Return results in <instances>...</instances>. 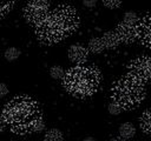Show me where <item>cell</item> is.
Returning <instances> with one entry per match:
<instances>
[{
	"instance_id": "25",
	"label": "cell",
	"mask_w": 151,
	"mask_h": 141,
	"mask_svg": "<svg viewBox=\"0 0 151 141\" xmlns=\"http://www.w3.org/2000/svg\"><path fill=\"white\" fill-rule=\"evenodd\" d=\"M5 125H6V120H5L4 115H0V133L5 129Z\"/></svg>"
},
{
	"instance_id": "17",
	"label": "cell",
	"mask_w": 151,
	"mask_h": 141,
	"mask_svg": "<svg viewBox=\"0 0 151 141\" xmlns=\"http://www.w3.org/2000/svg\"><path fill=\"white\" fill-rule=\"evenodd\" d=\"M19 55H20V51H19L18 48H15V47H9V48H7V49L5 51V58H6V60H8V61H14V60H17V59L19 58Z\"/></svg>"
},
{
	"instance_id": "5",
	"label": "cell",
	"mask_w": 151,
	"mask_h": 141,
	"mask_svg": "<svg viewBox=\"0 0 151 141\" xmlns=\"http://www.w3.org/2000/svg\"><path fill=\"white\" fill-rule=\"evenodd\" d=\"M35 34L42 43H47V45L59 42L66 36V34L55 24V21L51 18V15H48L44 21H41L39 25L35 26Z\"/></svg>"
},
{
	"instance_id": "24",
	"label": "cell",
	"mask_w": 151,
	"mask_h": 141,
	"mask_svg": "<svg viewBox=\"0 0 151 141\" xmlns=\"http://www.w3.org/2000/svg\"><path fill=\"white\" fill-rule=\"evenodd\" d=\"M83 4H84V6L91 8V7H94L96 6L97 0H83Z\"/></svg>"
},
{
	"instance_id": "18",
	"label": "cell",
	"mask_w": 151,
	"mask_h": 141,
	"mask_svg": "<svg viewBox=\"0 0 151 141\" xmlns=\"http://www.w3.org/2000/svg\"><path fill=\"white\" fill-rule=\"evenodd\" d=\"M138 16L134 12H126L124 18H123V21L129 24V25H137L138 24Z\"/></svg>"
},
{
	"instance_id": "6",
	"label": "cell",
	"mask_w": 151,
	"mask_h": 141,
	"mask_svg": "<svg viewBox=\"0 0 151 141\" xmlns=\"http://www.w3.org/2000/svg\"><path fill=\"white\" fill-rule=\"evenodd\" d=\"M127 75L142 83L151 81V58L139 56L132 60L127 67Z\"/></svg>"
},
{
	"instance_id": "16",
	"label": "cell",
	"mask_w": 151,
	"mask_h": 141,
	"mask_svg": "<svg viewBox=\"0 0 151 141\" xmlns=\"http://www.w3.org/2000/svg\"><path fill=\"white\" fill-rule=\"evenodd\" d=\"M44 139H45V140H51V141H60V140L64 139V136H63V133H61L59 129L52 128V129H50V130L45 134V137H44Z\"/></svg>"
},
{
	"instance_id": "21",
	"label": "cell",
	"mask_w": 151,
	"mask_h": 141,
	"mask_svg": "<svg viewBox=\"0 0 151 141\" xmlns=\"http://www.w3.org/2000/svg\"><path fill=\"white\" fill-rule=\"evenodd\" d=\"M122 110H123L122 106H120L118 102H116V101H112V102L109 105V112H110V114H112V115H118V114H120Z\"/></svg>"
},
{
	"instance_id": "14",
	"label": "cell",
	"mask_w": 151,
	"mask_h": 141,
	"mask_svg": "<svg viewBox=\"0 0 151 141\" xmlns=\"http://www.w3.org/2000/svg\"><path fill=\"white\" fill-rule=\"evenodd\" d=\"M104 49H105V47H104V43H103L101 38H92L88 41V51L90 52H92L94 54H99Z\"/></svg>"
},
{
	"instance_id": "23",
	"label": "cell",
	"mask_w": 151,
	"mask_h": 141,
	"mask_svg": "<svg viewBox=\"0 0 151 141\" xmlns=\"http://www.w3.org/2000/svg\"><path fill=\"white\" fill-rule=\"evenodd\" d=\"M7 93H8V88H7V86H6L5 83H0V99L4 98V96H6Z\"/></svg>"
},
{
	"instance_id": "10",
	"label": "cell",
	"mask_w": 151,
	"mask_h": 141,
	"mask_svg": "<svg viewBox=\"0 0 151 141\" xmlns=\"http://www.w3.org/2000/svg\"><path fill=\"white\" fill-rule=\"evenodd\" d=\"M88 55L87 49L81 45H72L68 48V58L74 63H83L86 61Z\"/></svg>"
},
{
	"instance_id": "2",
	"label": "cell",
	"mask_w": 151,
	"mask_h": 141,
	"mask_svg": "<svg viewBox=\"0 0 151 141\" xmlns=\"http://www.w3.org/2000/svg\"><path fill=\"white\" fill-rule=\"evenodd\" d=\"M39 114L37 105L31 98L17 96L5 106L2 115L6 122L13 125L18 132H29L31 122Z\"/></svg>"
},
{
	"instance_id": "12",
	"label": "cell",
	"mask_w": 151,
	"mask_h": 141,
	"mask_svg": "<svg viewBox=\"0 0 151 141\" xmlns=\"http://www.w3.org/2000/svg\"><path fill=\"white\" fill-rule=\"evenodd\" d=\"M139 123H140V128L142 130L150 135L151 136V109H147L145 110L142 116H140V120H139Z\"/></svg>"
},
{
	"instance_id": "20",
	"label": "cell",
	"mask_w": 151,
	"mask_h": 141,
	"mask_svg": "<svg viewBox=\"0 0 151 141\" xmlns=\"http://www.w3.org/2000/svg\"><path fill=\"white\" fill-rule=\"evenodd\" d=\"M13 6V0H0V16L5 15Z\"/></svg>"
},
{
	"instance_id": "9",
	"label": "cell",
	"mask_w": 151,
	"mask_h": 141,
	"mask_svg": "<svg viewBox=\"0 0 151 141\" xmlns=\"http://www.w3.org/2000/svg\"><path fill=\"white\" fill-rule=\"evenodd\" d=\"M138 39L143 45L151 48V13H147L143 19L138 20L137 24Z\"/></svg>"
},
{
	"instance_id": "15",
	"label": "cell",
	"mask_w": 151,
	"mask_h": 141,
	"mask_svg": "<svg viewBox=\"0 0 151 141\" xmlns=\"http://www.w3.org/2000/svg\"><path fill=\"white\" fill-rule=\"evenodd\" d=\"M45 127V123H44V120L41 118V115L39 114L38 116H35L33 119V121L31 122V126H29V132H40Z\"/></svg>"
},
{
	"instance_id": "22",
	"label": "cell",
	"mask_w": 151,
	"mask_h": 141,
	"mask_svg": "<svg viewBox=\"0 0 151 141\" xmlns=\"http://www.w3.org/2000/svg\"><path fill=\"white\" fill-rule=\"evenodd\" d=\"M123 0H103V4L107 7V8H117L120 6Z\"/></svg>"
},
{
	"instance_id": "19",
	"label": "cell",
	"mask_w": 151,
	"mask_h": 141,
	"mask_svg": "<svg viewBox=\"0 0 151 141\" xmlns=\"http://www.w3.org/2000/svg\"><path fill=\"white\" fill-rule=\"evenodd\" d=\"M50 75L53 78V79H63L64 78V75H65V72H64V69L60 67V66H53V67H51V69H50Z\"/></svg>"
},
{
	"instance_id": "13",
	"label": "cell",
	"mask_w": 151,
	"mask_h": 141,
	"mask_svg": "<svg viewBox=\"0 0 151 141\" xmlns=\"http://www.w3.org/2000/svg\"><path fill=\"white\" fill-rule=\"evenodd\" d=\"M134 134H136V128L130 122H125L119 127V135H120V139L123 140L131 139L134 136Z\"/></svg>"
},
{
	"instance_id": "4",
	"label": "cell",
	"mask_w": 151,
	"mask_h": 141,
	"mask_svg": "<svg viewBox=\"0 0 151 141\" xmlns=\"http://www.w3.org/2000/svg\"><path fill=\"white\" fill-rule=\"evenodd\" d=\"M50 15L66 35L76 31L79 26V16L76 9L71 6L67 5L59 6Z\"/></svg>"
},
{
	"instance_id": "8",
	"label": "cell",
	"mask_w": 151,
	"mask_h": 141,
	"mask_svg": "<svg viewBox=\"0 0 151 141\" xmlns=\"http://www.w3.org/2000/svg\"><path fill=\"white\" fill-rule=\"evenodd\" d=\"M116 33H117L120 42H124V43H132L138 39L137 25H129L124 21H122L117 26Z\"/></svg>"
},
{
	"instance_id": "1",
	"label": "cell",
	"mask_w": 151,
	"mask_h": 141,
	"mask_svg": "<svg viewBox=\"0 0 151 141\" xmlns=\"http://www.w3.org/2000/svg\"><path fill=\"white\" fill-rule=\"evenodd\" d=\"M65 88L76 96H88L93 94L100 82V73L94 67L77 66L64 75Z\"/></svg>"
},
{
	"instance_id": "7",
	"label": "cell",
	"mask_w": 151,
	"mask_h": 141,
	"mask_svg": "<svg viewBox=\"0 0 151 141\" xmlns=\"http://www.w3.org/2000/svg\"><path fill=\"white\" fill-rule=\"evenodd\" d=\"M24 15L29 24L37 26L48 16V6L28 2L24 9Z\"/></svg>"
},
{
	"instance_id": "3",
	"label": "cell",
	"mask_w": 151,
	"mask_h": 141,
	"mask_svg": "<svg viewBox=\"0 0 151 141\" xmlns=\"http://www.w3.org/2000/svg\"><path fill=\"white\" fill-rule=\"evenodd\" d=\"M112 99L118 102L123 109H132L142 103L145 98L144 83L126 75L112 86Z\"/></svg>"
},
{
	"instance_id": "11",
	"label": "cell",
	"mask_w": 151,
	"mask_h": 141,
	"mask_svg": "<svg viewBox=\"0 0 151 141\" xmlns=\"http://www.w3.org/2000/svg\"><path fill=\"white\" fill-rule=\"evenodd\" d=\"M103 43H104V47L105 48H109V49H113L116 48L119 43H120V40L116 33V31H110V32H106L103 38Z\"/></svg>"
}]
</instances>
